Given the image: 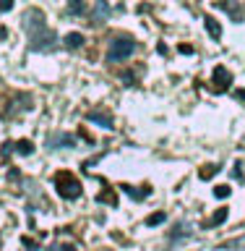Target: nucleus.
I'll return each mask as SVG.
<instances>
[{"label":"nucleus","instance_id":"11","mask_svg":"<svg viewBox=\"0 0 245 251\" xmlns=\"http://www.w3.org/2000/svg\"><path fill=\"white\" fill-rule=\"evenodd\" d=\"M214 196H219V199L230 196V186H217V188H214Z\"/></svg>","mask_w":245,"mask_h":251},{"label":"nucleus","instance_id":"12","mask_svg":"<svg viewBox=\"0 0 245 251\" xmlns=\"http://www.w3.org/2000/svg\"><path fill=\"white\" fill-rule=\"evenodd\" d=\"M162 220H164V212H156V215H152V217L146 220V225H159Z\"/></svg>","mask_w":245,"mask_h":251},{"label":"nucleus","instance_id":"7","mask_svg":"<svg viewBox=\"0 0 245 251\" xmlns=\"http://www.w3.org/2000/svg\"><path fill=\"white\" fill-rule=\"evenodd\" d=\"M224 220H227V209H217L214 215H211V220H209L206 225H211V227H214V225H222Z\"/></svg>","mask_w":245,"mask_h":251},{"label":"nucleus","instance_id":"9","mask_svg":"<svg viewBox=\"0 0 245 251\" xmlns=\"http://www.w3.org/2000/svg\"><path fill=\"white\" fill-rule=\"evenodd\" d=\"M217 173H219L217 165H206V168H201V170H199V176H201L203 180H209V178H214Z\"/></svg>","mask_w":245,"mask_h":251},{"label":"nucleus","instance_id":"10","mask_svg":"<svg viewBox=\"0 0 245 251\" xmlns=\"http://www.w3.org/2000/svg\"><path fill=\"white\" fill-rule=\"evenodd\" d=\"M16 149H19L21 154H31V141L23 139V141H19V144H16Z\"/></svg>","mask_w":245,"mask_h":251},{"label":"nucleus","instance_id":"13","mask_svg":"<svg viewBox=\"0 0 245 251\" xmlns=\"http://www.w3.org/2000/svg\"><path fill=\"white\" fill-rule=\"evenodd\" d=\"M13 8V0H0V11H11Z\"/></svg>","mask_w":245,"mask_h":251},{"label":"nucleus","instance_id":"5","mask_svg":"<svg viewBox=\"0 0 245 251\" xmlns=\"http://www.w3.org/2000/svg\"><path fill=\"white\" fill-rule=\"evenodd\" d=\"M203 24H206V31H209L214 39L222 37V26H219V21L214 19V16H206V19H203Z\"/></svg>","mask_w":245,"mask_h":251},{"label":"nucleus","instance_id":"8","mask_svg":"<svg viewBox=\"0 0 245 251\" xmlns=\"http://www.w3.org/2000/svg\"><path fill=\"white\" fill-rule=\"evenodd\" d=\"M89 121H97V123H102V126H105V128H112V121H110V115L91 113V115H89Z\"/></svg>","mask_w":245,"mask_h":251},{"label":"nucleus","instance_id":"1","mask_svg":"<svg viewBox=\"0 0 245 251\" xmlns=\"http://www.w3.org/2000/svg\"><path fill=\"white\" fill-rule=\"evenodd\" d=\"M55 186H58V194L63 199H76L78 194H81V183H78V178L73 173L68 170H60L58 176H55Z\"/></svg>","mask_w":245,"mask_h":251},{"label":"nucleus","instance_id":"4","mask_svg":"<svg viewBox=\"0 0 245 251\" xmlns=\"http://www.w3.org/2000/svg\"><path fill=\"white\" fill-rule=\"evenodd\" d=\"M84 42L86 39H84V34H78V31H70V34L63 37V45H66L68 50H76V47H81Z\"/></svg>","mask_w":245,"mask_h":251},{"label":"nucleus","instance_id":"6","mask_svg":"<svg viewBox=\"0 0 245 251\" xmlns=\"http://www.w3.org/2000/svg\"><path fill=\"white\" fill-rule=\"evenodd\" d=\"M222 249H227V251H245V235H240V238H235V241H227Z\"/></svg>","mask_w":245,"mask_h":251},{"label":"nucleus","instance_id":"3","mask_svg":"<svg viewBox=\"0 0 245 251\" xmlns=\"http://www.w3.org/2000/svg\"><path fill=\"white\" fill-rule=\"evenodd\" d=\"M211 81H214V89H217V92H222V89H227V86L232 84V74H230L227 68L217 66V68H214V76H211Z\"/></svg>","mask_w":245,"mask_h":251},{"label":"nucleus","instance_id":"14","mask_svg":"<svg viewBox=\"0 0 245 251\" xmlns=\"http://www.w3.org/2000/svg\"><path fill=\"white\" fill-rule=\"evenodd\" d=\"M70 8H73V11H84V3L81 0H70Z\"/></svg>","mask_w":245,"mask_h":251},{"label":"nucleus","instance_id":"2","mask_svg":"<svg viewBox=\"0 0 245 251\" xmlns=\"http://www.w3.org/2000/svg\"><path fill=\"white\" fill-rule=\"evenodd\" d=\"M133 50H136V45H133V39L128 37H117L110 42V50H107V60L110 63H120L125 58H131Z\"/></svg>","mask_w":245,"mask_h":251},{"label":"nucleus","instance_id":"15","mask_svg":"<svg viewBox=\"0 0 245 251\" xmlns=\"http://www.w3.org/2000/svg\"><path fill=\"white\" fill-rule=\"evenodd\" d=\"M50 251H76V249H70V246H52Z\"/></svg>","mask_w":245,"mask_h":251}]
</instances>
